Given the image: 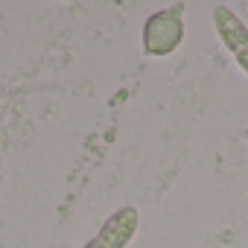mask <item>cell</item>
<instances>
[{"label": "cell", "mask_w": 248, "mask_h": 248, "mask_svg": "<svg viewBox=\"0 0 248 248\" xmlns=\"http://www.w3.org/2000/svg\"><path fill=\"white\" fill-rule=\"evenodd\" d=\"M184 38H187L184 3H172V6H164L143 21L140 47H143L146 59H167L184 44Z\"/></svg>", "instance_id": "1"}, {"label": "cell", "mask_w": 248, "mask_h": 248, "mask_svg": "<svg viewBox=\"0 0 248 248\" xmlns=\"http://www.w3.org/2000/svg\"><path fill=\"white\" fill-rule=\"evenodd\" d=\"M138 228H140V210L135 204H123L99 225V231L82 248H129L132 239L138 236Z\"/></svg>", "instance_id": "2"}, {"label": "cell", "mask_w": 248, "mask_h": 248, "mask_svg": "<svg viewBox=\"0 0 248 248\" xmlns=\"http://www.w3.org/2000/svg\"><path fill=\"white\" fill-rule=\"evenodd\" d=\"M213 27H216L222 47L233 56L236 67L248 76V27L242 24V18L231 6L219 3V6H213Z\"/></svg>", "instance_id": "3"}]
</instances>
